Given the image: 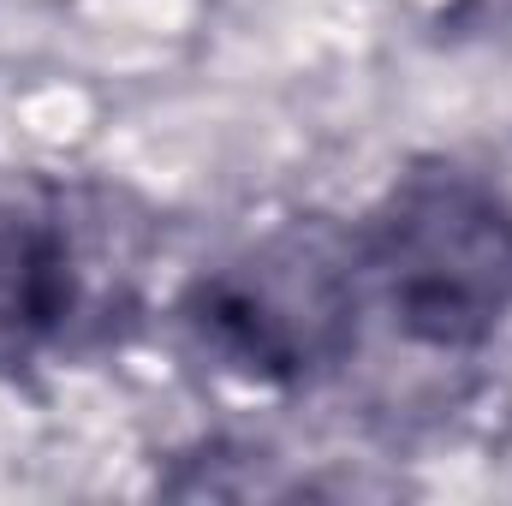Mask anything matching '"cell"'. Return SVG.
Listing matches in <instances>:
<instances>
[{
    "instance_id": "3957f363",
    "label": "cell",
    "mask_w": 512,
    "mask_h": 506,
    "mask_svg": "<svg viewBox=\"0 0 512 506\" xmlns=\"http://www.w3.org/2000/svg\"><path fill=\"white\" fill-rule=\"evenodd\" d=\"M72 310V251L36 209L0 203V340H42Z\"/></svg>"
},
{
    "instance_id": "6da1fadb",
    "label": "cell",
    "mask_w": 512,
    "mask_h": 506,
    "mask_svg": "<svg viewBox=\"0 0 512 506\" xmlns=\"http://www.w3.org/2000/svg\"><path fill=\"white\" fill-rule=\"evenodd\" d=\"M358 262L399 334L435 352L483 346L512 316V203L453 167L411 173L376 209Z\"/></svg>"
},
{
    "instance_id": "7a4b0ae2",
    "label": "cell",
    "mask_w": 512,
    "mask_h": 506,
    "mask_svg": "<svg viewBox=\"0 0 512 506\" xmlns=\"http://www.w3.org/2000/svg\"><path fill=\"white\" fill-rule=\"evenodd\" d=\"M358 251L322 227L274 233L251 251L209 268L185 322L227 370L251 381H310L352 346L358 310Z\"/></svg>"
}]
</instances>
